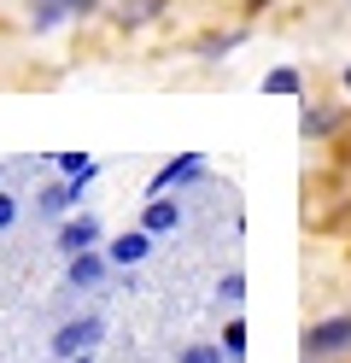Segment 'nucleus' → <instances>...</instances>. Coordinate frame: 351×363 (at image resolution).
<instances>
[{"label":"nucleus","instance_id":"1","mask_svg":"<svg viewBox=\"0 0 351 363\" xmlns=\"http://www.w3.org/2000/svg\"><path fill=\"white\" fill-rule=\"evenodd\" d=\"M100 334H106V323H100V316H70V323L53 334V357H88L94 346H100Z\"/></svg>","mask_w":351,"mask_h":363},{"label":"nucleus","instance_id":"2","mask_svg":"<svg viewBox=\"0 0 351 363\" xmlns=\"http://www.w3.org/2000/svg\"><path fill=\"white\" fill-rule=\"evenodd\" d=\"M304 352H311V357H340V352H351V316H328V323H316L311 334H304Z\"/></svg>","mask_w":351,"mask_h":363},{"label":"nucleus","instance_id":"3","mask_svg":"<svg viewBox=\"0 0 351 363\" xmlns=\"http://www.w3.org/2000/svg\"><path fill=\"white\" fill-rule=\"evenodd\" d=\"M199 170H205V158H199V152H182V158H170V164L152 176V194H170L176 182H194Z\"/></svg>","mask_w":351,"mask_h":363},{"label":"nucleus","instance_id":"4","mask_svg":"<svg viewBox=\"0 0 351 363\" xmlns=\"http://www.w3.org/2000/svg\"><path fill=\"white\" fill-rule=\"evenodd\" d=\"M94 240H100V223H94V217H70L65 229H59V252L77 258V252H88Z\"/></svg>","mask_w":351,"mask_h":363},{"label":"nucleus","instance_id":"5","mask_svg":"<svg viewBox=\"0 0 351 363\" xmlns=\"http://www.w3.org/2000/svg\"><path fill=\"white\" fill-rule=\"evenodd\" d=\"M176 223H182V206H176V199H164V194H152V206H147V217H140V229H147V235H170Z\"/></svg>","mask_w":351,"mask_h":363},{"label":"nucleus","instance_id":"6","mask_svg":"<svg viewBox=\"0 0 351 363\" xmlns=\"http://www.w3.org/2000/svg\"><path fill=\"white\" fill-rule=\"evenodd\" d=\"M147 240H152L147 229H135V235H117V240H111V252H106V258H111V264H123V269H129V264H140V258H147Z\"/></svg>","mask_w":351,"mask_h":363},{"label":"nucleus","instance_id":"7","mask_svg":"<svg viewBox=\"0 0 351 363\" xmlns=\"http://www.w3.org/2000/svg\"><path fill=\"white\" fill-rule=\"evenodd\" d=\"M100 276H106V258H94V252L70 258V287H100Z\"/></svg>","mask_w":351,"mask_h":363},{"label":"nucleus","instance_id":"8","mask_svg":"<svg viewBox=\"0 0 351 363\" xmlns=\"http://www.w3.org/2000/svg\"><path fill=\"white\" fill-rule=\"evenodd\" d=\"M53 164H59L70 182H77V188H82V182H94V158H88V152H59Z\"/></svg>","mask_w":351,"mask_h":363},{"label":"nucleus","instance_id":"9","mask_svg":"<svg viewBox=\"0 0 351 363\" xmlns=\"http://www.w3.org/2000/svg\"><path fill=\"white\" fill-rule=\"evenodd\" d=\"M299 88H304L299 71H269V77H264V94H299Z\"/></svg>","mask_w":351,"mask_h":363},{"label":"nucleus","instance_id":"10","mask_svg":"<svg viewBox=\"0 0 351 363\" xmlns=\"http://www.w3.org/2000/svg\"><path fill=\"white\" fill-rule=\"evenodd\" d=\"M223 346H228V357H246V323H240V316L223 328Z\"/></svg>","mask_w":351,"mask_h":363},{"label":"nucleus","instance_id":"11","mask_svg":"<svg viewBox=\"0 0 351 363\" xmlns=\"http://www.w3.org/2000/svg\"><path fill=\"white\" fill-rule=\"evenodd\" d=\"M217 293H223V299H228V305H240V299H246V276H240V269H234V276H228V281H223Z\"/></svg>","mask_w":351,"mask_h":363},{"label":"nucleus","instance_id":"12","mask_svg":"<svg viewBox=\"0 0 351 363\" xmlns=\"http://www.w3.org/2000/svg\"><path fill=\"white\" fill-rule=\"evenodd\" d=\"M334 129V111H311V118H304V135H328Z\"/></svg>","mask_w":351,"mask_h":363},{"label":"nucleus","instance_id":"13","mask_svg":"<svg viewBox=\"0 0 351 363\" xmlns=\"http://www.w3.org/2000/svg\"><path fill=\"white\" fill-rule=\"evenodd\" d=\"M182 363H223V352H211V346H194V352H182Z\"/></svg>","mask_w":351,"mask_h":363},{"label":"nucleus","instance_id":"14","mask_svg":"<svg viewBox=\"0 0 351 363\" xmlns=\"http://www.w3.org/2000/svg\"><path fill=\"white\" fill-rule=\"evenodd\" d=\"M12 223H18V199L0 194V229H12Z\"/></svg>","mask_w":351,"mask_h":363},{"label":"nucleus","instance_id":"15","mask_svg":"<svg viewBox=\"0 0 351 363\" xmlns=\"http://www.w3.org/2000/svg\"><path fill=\"white\" fill-rule=\"evenodd\" d=\"M70 363H94V357H70Z\"/></svg>","mask_w":351,"mask_h":363},{"label":"nucleus","instance_id":"16","mask_svg":"<svg viewBox=\"0 0 351 363\" xmlns=\"http://www.w3.org/2000/svg\"><path fill=\"white\" fill-rule=\"evenodd\" d=\"M345 88H351V71H345Z\"/></svg>","mask_w":351,"mask_h":363}]
</instances>
